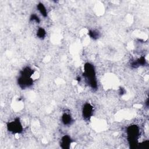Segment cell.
Instances as JSON below:
<instances>
[{
	"label": "cell",
	"mask_w": 149,
	"mask_h": 149,
	"mask_svg": "<svg viewBox=\"0 0 149 149\" xmlns=\"http://www.w3.org/2000/svg\"><path fill=\"white\" fill-rule=\"evenodd\" d=\"M33 72L34 71L29 67L25 68L20 72V76L18 79V84L22 88L24 89L32 85L33 81L31 76Z\"/></svg>",
	"instance_id": "cell-1"
},
{
	"label": "cell",
	"mask_w": 149,
	"mask_h": 149,
	"mask_svg": "<svg viewBox=\"0 0 149 149\" xmlns=\"http://www.w3.org/2000/svg\"><path fill=\"white\" fill-rule=\"evenodd\" d=\"M83 76L85 77L88 84L93 88H96L97 83L95 78V72L93 65L86 63L84 66Z\"/></svg>",
	"instance_id": "cell-2"
},
{
	"label": "cell",
	"mask_w": 149,
	"mask_h": 149,
	"mask_svg": "<svg viewBox=\"0 0 149 149\" xmlns=\"http://www.w3.org/2000/svg\"><path fill=\"white\" fill-rule=\"evenodd\" d=\"M139 133V128L136 125H132L127 128V134L131 148H135L137 147V140Z\"/></svg>",
	"instance_id": "cell-3"
},
{
	"label": "cell",
	"mask_w": 149,
	"mask_h": 149,
	"mask_svg": "<svg viewBox=\"0 0 149 149\" xmlns=\"http://www.w3.org/2000/svg\"><path fill=\"white\" fill-rule=\"evenodd\" d=\"M8 130L13 133H20L22 132V126L19 118H16L15 120L10 122L7 125Z\"/></svg>",
	"instance_id": "cell-4"
},
{
	"label": "cell",
	"mask_w": 149,
	"mask_h": 149,
	"mask_svg": "<svg viewBox=\"0 0 149 149\" xmlns=\"http://www.w3.org/2000/svg\"><path fill=\"white\" fill-rule=\"evenodd\" d=\"M83 116L86 119L88 120L91 117L93 113V107L91 105L88 103H86L84 104L83 108Z\"/></svg>",
	"instance_id": "cell-5"
},
{
	"label": "cell",
	"mask_w": 149,
	"mask_h": 149,
	"mask_svg": "<svg viewBox=\"0 0 149 149\" xmlns=\"http://www.w3.org/2000/svg\"><path fill=\"white\" fill-rule=\"evenodd\" d=\"M72 140L69 136H64L61 140V146L63 149H68L70 147Z\"/></svg>",
	"instance_id": "cell-6"
},
{
	"label": "cell",
	"mask_w": 149,
	"mask_h": 149,
	"mask_svg": "<svg viewBox=\"0 0 149 149\" xmlns=\"http://www.w3.org/2000/svg\"><path fill=\"white\" fill-rule=\"evenodd\" d=\"M146 64V59L144 56H141L137 60L133 61L132 63V66L133 68H137L141 65H144Z\"/></svg>",
	"instance_id": "cell-7"
},
{
	"label": "cell",
	"mask_w": 149,
	"mask_h": 149,
	"mask_svg": "<svg viewBox=\"0 0 149 149\" xmlns=\"http://www.w3.org/2000/svg\"><path fill=\"white\" fill-rule=\"evenodd\" d=\"M62 120L65 125H69L71 123L72 121V119L70 115L67 113H64L62 116Z\"/></svg>",
	"instance_id": "cell-8"
},
{
	"label": "cell",
	"mask_w": 149,
	"mask_h": 149,
	"mask_svg": "<svg viewBox=\"0 0 149 149\" xmlns=\"http://www.w3.org/2000/svg\"><path fill=\"white\" fill-rule=\"evenodd\" d=\"M37 9L39 10V12H40V13L44 16V17H46L47 16V9L45 8V7L44 6V5L42 3H39L37 5Z\"/></svg>",
	"instance_id": "cell-9"
},
{
	"label": "cell",
	"mask_w": 149,
	"mask_h": 149,
	"mask_svg": "<svg viewBox=\"0 0 149 149\" xmlns=\"http://www.w3.org/2000/svg\"><path fill=\"white\" fill-rule=\"evenodd\" d=\"M46 35V32L45 30L41 27H40L37 32V36L39 38L43 39Z\"/></svg>",
	"instance_id": "cell-10"
},
{
	"label": "cell",
	"mask_w": 149,
	"mask_h": 149,
	"mask_svg": "<svg viewBox=\"0 0 149 149\" xmlns=\"http://www.w3.org/2000/svg\"><path fill=\"white\" fill-rule=\"evenodd\" d=\"M88 35L90 36V37L91 38H93L94 40L97 39L100 36L99 33L95 30H90L88 32Z\"/></svg>",
	"instance_id": "cell-11"
},
{
	"label": "cell",
	"mask_w": 149,
	"mask_h": 149,
	"mask_svg": "<svg viewBox=\"0 0 149 149\" xmlns=\"http://www.w3.org/2000/svg\"><path fill=\"white\" fill-rule=\"evenodd\" d=\"M30 20H34L37 23H39L40 22L39 17L36 15V14H33L31 17H30Z\"/></svg>",
	"instance_id": "cell-12"
}]
</instances>
